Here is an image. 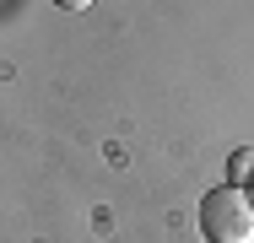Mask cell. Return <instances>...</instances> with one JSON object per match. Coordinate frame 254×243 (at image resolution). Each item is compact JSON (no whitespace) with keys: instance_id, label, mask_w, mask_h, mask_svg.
Wrapping results in <instances>:
<instances>
[{"instance_id":"3","label":"cell","mask_w":254,"mask_h":243,"mask_svg":"<svg viewBox=\"0 0 254 243\" xmlns=\"http://www.w3.org/2000/svg\"><path fill=\"white\" fill-rule=\"evenodd\" d=\"M54 5H60V11H87L92 0H54Z\"/></svg>"},{"instance_id":"2","label":"cell","mask_w":254,"mask_h":243,"mask_svg":"<svg viewBox=\"0 0 254 243\" xmlns=\"http://www.w3.org/2000/svg\"><path fill=\"white\" fill-rule=\"evenodd\" d=\"M227 184H233V189H254V146H238V151H233Z\"/></svg>"},{"instance_id":"1","label":"cell","mask_w":254,"mask_h":243,"mask_svg":"<svg viewBox=\"0 0 254 243\" xmlns=\"http://www.w3.org/2000/svg\"><path fill=\"white\" fill-rule=\"evenodd\" d=\"M200 233L205 243H254V194L249 189H211L200 200Z\"/></svg>"}]
</instances>
